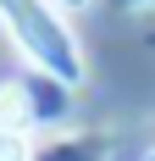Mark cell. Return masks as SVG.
Masks as SVG:
<instances>
[{"label": "cell", "mask_w": 155, "mask_h": 161, "mask_svg": "<svg viewBox=\"0 0 155 161\" xmlns=\"http://www.w3.org/2000/svg\"><path fill=\"white\" fill-rule=\"evenodd\" d=\"M0 22L11 28V39L45 67L50 78H61V83H78V78H83V56H78L72 33H67L39 0H0Z\"/></svg>", "instance_id": "cell-1"}, {"label": "cell", "mask_w": 155, "mask_h": 161, "mask_svg": "<svg viewBox=\"0 0 155 161\" xmlns=\"http://www.w3.org/2000/svg\"><path fill=\"white\" fill-rule=\"evenodd\" d=\"M28 122H33L28 89H22V83H6V89H0V128H11V133H28Z\"/></svg>", "instance_id": "cell-2"}, {"label": "cell", "mask_w": 155, "mask_h": 161, "mask_svg": "<svg viewBox=\"0 0 155 161\" xmlns=\"http://www.w3.org/2000/svg\"><path fill=\"white\" fill-rule=\"evenodd\" d=\"M0 161H28V133L0 128Z\"/></svg>", "instance_id": "cell-3"}, {"label": "cell", "mask_w": 155, "mask_h": 161, "mask_svg": "<svg viewBox=\"0 0 155 161\" xmlns=\"http://www.w3.org/2000/svg\"><path fill=\"white\" fill-rule=\"evenodd\" d=\"M61 6H89V0H61Z\"/></svg>", "instance_id": "cell-4"}]
</instances>
